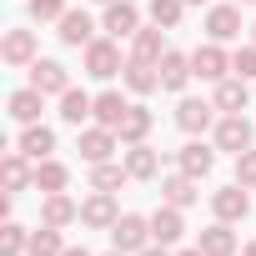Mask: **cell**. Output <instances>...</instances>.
<instances>
[{"label":"cell","instance_id":"obj_30","mask_svg":"<svg viewBox=\"0 0 256 256\" xmlns=\"http://www.w3.org/2000/svg\"><path fill=\"white\" fill-rule=\"evenodd\" d=\"M131 181V171H126V161L116 166V161H100V166H90V191H116V186H126Z\"/></svg>","mask_w":256,"mask_h":256},{"label":"cell","instance_id":"obj_9","mask_svg":"<svg viewBox=\"0 0 256 256\" xmlns=\"http://www.w3.org/2000/svg\"><path fill=\"white\" fill-rule=\"evenodd\" d=\"M30 86H36L40 96H66V90H70V70H66L60 60H36V66H30Z\"/></svg>","mask_w":256,"mask_h":256},{"label":"cell","instance_id":"obj_46","mask_svg":"<svg viewBox=\"0 0 256 256\" xmlns=\"http://www.w3.org/2000/svg\"><path fill=\"white\" fill-rule=\"evenodd\" d=\"M100 6H110V0H100Z\"/></svg>","mask_w":256,"mask_h":256},{"label":"cell","instance_id":"obj_25","mask_svg":"<svg viewBox=\"0 0 256 256\" xmlns=\"http://www.w3.org/2000/svg\"><path fill=\"white\" fill-rule=\"evenodd\" d=\"M26 161H30L26 151H10L6 161H0V176H6V191H26V186H36V171H30Z\"/></svg>","mask_w":256,"mask_h":256},{"label":"cell","instance_id":"obj_35","mask_svg":"<svg viewBox=\"0 0 256 256\" xmlns=\"http://www.w3.org/2000/svg\"><path fill=\"white\" fill-rule=\"evenodd\" d=\"M231 70H236L241 80H256V46H241V50L231 56Z\"/></svg>","mask_w":256,"mask_h":256},{"label":"cell","instance_id":"obj_5","mask_svg":"<svg viewBox=\"0 0 256 256\" xmlns=\"http://www.w3.org/2000/svg\"><path fill=\"white\" fill-rule=\"evenodd\" d=\"M76 151H80V161L100 166V161H110V151H116V131H110V126H86V131L76 136Z\"/></svg>","mask_w":256,"mask_h":256},{"label":"cell","instance_id":"obj_8","mask_svg":"<svg viewBox=\"0 0 256 256\" xmlns=\"http://www.w3.org/2000/svg\"><path fill=\"white\" fill-rule=\"evenodd\" d=\"M211 211H216V221H241V216L251 211V196H246V186H241V181H231V186L211 191Z\"/></svg>","mask_w":256,"mask_h":256},{"label":"cell","instance_id":"obj_16","mask_svg":"<svg viewBox=\"0 0 256 256\" xmlns=\"http://www.w3.org/2000/svg\"><path fill=\"white\" fill-rule=\"evenodd\" d=\"M156 70H161V90H186V80L196 76L191 70V56H181V50H166L156 60Z\"/></svg>","mask_w":256,"mask_h":256},{"label":"cell","instance_id":"obj_1","mask_svg":"<svg viewBox=\"0 0 256 256\" xmlns=\"http://www.w3.org/2000/svg\"><path fill=\"white\" fill-rule=\"evenodd\" d=\"M110 246L126 251V256H131V251H146V246H151V221H146V216H120V221L110 226Z\"/></svg>","mask_w":256,"mask_h":256},{"label":"cell","instance_id":"obj_21","mask_svg":"<svg viewBox=\"0 0 256 256\" xmlns=\"http://www.w3.org/2000/svg\"><path fill=\"white\" fill-rule=\"evenodd\" d=\"M196 246H201L206 256H236V231H231V221H216V226H206V231L196 236Z\"/></svg>","mask_w":256,"mask_h":256},{"label":"cell","instance_id":"obj_26","mask_svg":"<svg viewBox=\"0 0 256 256\" xmlns=\"http://www.w3.org/2000/svg\"><path fill=\"white\" fill-rule=\"evenodd\" d=\"M126 171H131V181H151V176L161 171V156L141 141V146H131V151H126Z\"/></svg>","mask_w":256,"mask_h":256},{"label":"cell","instance_id":"obj_3","mask_svg":"<svg viewBox=\"0 0 256 256\" xmlns=\"http://www.w3.org/2000/svg\"><path fill=\"white\" fill-rule=\"evenodd\" d=\"M126 66H120V46L116 40H90L86 46V76H96V80H110V76H120Z\"/></svg>","mask_w":256,"mask_h":256},{"label":"cell","instance_id":"obj_23","mask_svg":"<svg viewBox=\"0 0 256 256\" xmlns=\"http://www.w3.org/2000/svg\"><path fill=\"white\" fill-rule=\"evenodd\" d=\"M151 126H156V116H151L146 106H131V110H126V120H120V131H116V136H120L126 146H141V141L151 136Z\"/></svg>","mask_w":256,"mask_h":256},{"label":"cell","instance_id":"obj_19","mask_svg":"<svg viewBox=\"0 0 256 256\" xmlns=\"http://www.w3.org/2000/svg\"><path fill=\"white\" fill-rule=\"evenodd\" d=\"M126 110H131V100H126L120 90H100L96 96V126H110V131H120V120H126Z\"/></svg>","mask_w":256,"mask_h":256},{"label":"cell","instance_id":"obj_38","mask_svg":"<svg viewBox=\"0 0 256 256\" xmlns=\"http://www.w3.org/2000/svg\"><path fill=\"white\" fill-rule=\"evenodd\" d=\"M136 256H171V251H166V246H156V241H151V246H146V251H136Z\"/></svg>","mask_w":256,"mask_h":256},{"label":"cell","instance_id":"obj_14","mask_svg":"<svg viewBox=\"0 0 256 256\" xmlns=\"http://www.w3.org/2000/svg\"><path fill=\"white\" fill-rule=\"evenodd\" d=\"M100 26H106L116 40H120V36H136V30H141V10L131 6V0H110V6H106V20H100Z\"/></svg>","mask_w":256,"mask_h":256},{"label":"cell","instance_id":"obj_29","mask_svg":"<svg viewBox=\"0 0 256 256\" xmlns=\"http://www.w3.org/2000/svg\"><path fill=\"white\" fill-rule=\"evenodd\" d=\"M90 110H96V96H86V90H76V86L60 96V120H66V126H80Z\"/></svg>","mask_w":256,"mask_h":256},{"label":"cell","instance_id":"obj_41","mask_svg":"<svg viewBox=\"0 0 256 256\" xmlns=\"http://www.w3.org/2000/svg\"><path fill=\"white\" fill-rule=\"evenodd\" d=\"M181 256H206V251H201V246H191V251H181Z\"/></svg>","mask_w":256,"mask_h":256},{"label":"cell","instance_id":"obj_36","mask_svg":"<svg viewBox=\"0 0 256 256\" xmlns=\"http://www.w3.org/2000/svg\"><path fill=\"white\" fill-rule=\"evenodd\" d=\"M236 181H241L246 191H256V151H241V156H236Z\"/></svg>","mask_w":256,"mask_h":256},{"label":"cell","instance_id":"obj_20","mask_svg":"<svg viewBox=\"0 0 256 256\" xmlns=\"http://www.w3.org/2000/svg\"><path fill=\"white\" fill-rule=\"evenodd\" d=\"M6 106H10V120H20V126H36V120H40V110H46V96H40L36 86H26V90H16Z\"/></svg>","mask_w":256,"mask_h":256},{"label":"cell","instance_id":"obj_43","mask_svg":"<svg viewBox=\"0 0 256 256\" xmlns=\"http://www.w3.org/2000/svg\"><path fill=\"white\" fill-rule=\"evenodd\" d=\"M236 6H256V0H236Z\"/></svg>","mask_w":256,"mask_h":256},{"label":"cell","instance_id":"obj_2","mask_svg":"<svg viewBox=\"0 0 256 256\" xmlns=\"http://www.w3.org/2000/svg\"><path fill=\"white\" fill-rule=\"evenodd\" d=\"M251 120L236 110V116H221L216 120V151H231V156H241V151H251Z\"/></svg>","mask_w":256,"mask_h":256},{"label":"cell","instance_id":"obj_17","mask_svg":"<svg viewBox=\"0 0 256 256\" xmlns=\"http://www.w3.org/2000/svg\"><path fill=\"white\" fill-rule=\"evenodd\" d=\"M70 221H80V206H76L66 191H50L46 206H40V226H60V231H66Z\"/></svg>","mask_w":256,"mask_h":256},{"label":"cell","instance_id":"obj_39","mask_svg":"<svg viewBox=\"0 0 256 256\" xmlns=\"http://www.w3.org/2000/svg\"><path fill=\"white\" fill-rule=\"evenodd\" d=\"M60 256H90V251H86V246H66Z\"/></svg>","mask_w":256,"mask_h":256},{"label":"cell","instance_id":"obj_15","mask_svg":"<svg viewBox=\"0 0 256 256\" xmlns=\"http://www.w3.org/2000/svg\"><path fill=\"white\" fill-rule=\"evenodd\" d=\"M56 36H60L66 46H90V40H96V20H90L86 10H66V16L56 20Z\"/></svg>","mask_w":256,"mask_h":256},{"label":"cell","instance_id":"obj_10","mask_svg":"<svg viewBox=\"0 0 256 256\" xmlns=\"http://www.w3.org/2000/svg\"><path fill=\"white\" fill-rule=\"evenodd\" d=\"M186 236V221H181V206H156V216H151V241L156 246H176Z\"/></svg>","mask_w":256,"mask_h":256},{"label":"cell","instance_id":"obj_4","mask_svg":"<svg viewBox=\"0 0 256 256\" xmlns=\"http://www.w3.org/2000/svg\"><path fill=\"white\" fill-rule=\"evenodd\" d=\"M120 221V211H116V196L110 191H90L86 201H80V226H90V231H110Z\"/></svg>","mask_w":256,"mask_h":256},{"label":"cell","instance_id":"obj_42","mask_svg":"<svg viewBox=\"0 0 256 256\" xmlns=\"http://www.w3.org/2000/svg\"><path fill=\"white\" fill-rule=\"evenodd\" d=\"M186 6H206V0H186Z\"/></svg>","mask_w":256,"mask_h":256},{"label":"cell","instance_id":"obj_22","mask_svg":"<svg viewBox=\"0 0 256 256\" xmlns=\"http://www.w3.org/2000/svg\"><path fill=\"white\" fill-rule=\"evenodd\" d=\"M120 76H126V86H131L136 96H151V90H161V70H156L151 60H136V56H131Z\"/></svg>","mask_w":256,"mask_h":256},{"label":"cell","instance_id":"obj_18","mask_svg":"<svg viewBox=\"0 0 256 256\" xmlns=\"http://www.w3.org/2000/svg\"><path fill=\"white\" fill-rule=\"evenodd\" d=\"M16 151H26L30 161H46L50 151H56V131H50V126H26V131H20V141H16Z\"/></svg>","mask_w":256,"mask_h":256},{"label":"cell","instance_id":"obj_27","mask_svg":"<svg viewBox=\"0 0 256 256\" xmlns=\"http://www.w3.org/2000/svg\"><path fill=\"white\" fill-rule=\"evenodd\" d=\"M131 40H136V46H131V56H136V60H151V66H156V60L166 56V40H161V26H141V30H136Z\"/></svg>","mask_w":256,"mask_h":256},{"label":"cell","instance_id":"obj_34","mask_svg":"<svg viewBox=\"0 0 256 256\" xmlns=\"http://www.w3.org/2000/svg\"><path fill=\"white\" fill-rule=\"evenodd\" d=\"M26 251H30V231L6 221V231H0V256H26Z\"/></svg>","mask_w":256,"mask_h":256},{"label":"cell","instance_id":"obj_24","mask_svg":"<svg viewBox=\"0 0 256 256\" xmlns=\"http://www.w3.org/2000/svg\"><path fill=\"white\" fill-rule=\"evenodd\" d=\"M246 100H251V90H246V80H241V76H226V80H216V110L236 116V110H246Z\"/></svg>","mask_w":256,"mask_h":256},{"label":"cell","instance_id":"obj_45","mask_svg":"<svg viewBox=\"0 0 256 256\" xmlns=\"http://www.w3.org/2000/svg\"><path fill=\"white\" fill-rule=\"evenodd\" d=\"M251 46H256V26H251Z\"/></svg>","mask_w":256,"mask_h":256},{"label":"cell","instance_id":"obj_44","mask_svg":"<svg viewBox=\"0 0 256 256\" xmlns=\"http://www.w3.org/2000/svg\"><path fill=\"white\" fill-rule=\"evenodd\" d=\"M106 256H126V251H106Z\"/></svg>","mask_w":256,"mask_h":256},{"label":"cell","instance_id":"obj_28","mask_svg":"<svg viewBox=\"0 0 256 256\" xmlns=\"http://www.w3.org/2000/svg\"><path fill=\"white\" fill-rule=\"evenodd\" d=\"M161 196H166L171 206H181V211H186V206H191V201H196L201 191H196V176L176 171V176H166V181H161Z\"/></svg>","mask_w":256,"mask_h":256},{"label":"cell","instance_id":"obj_37","mask_svg":"<svg viewBox=\"0 0 256 256\" xmlns=\"http://www.w3.org/2000/svg\"><path fill=\"white\" fill-rule=\"evenodd\" d=\"M66 0H30V20H60Z\"/></svg>","mask_w":256,"mask_h":256},{"label":"cell","instance_id":"obj_33","mask_svg":"<svg viewBox=\"0 0 256 256\" xmlns=\"http://www.w3.org/2000/svg\"><path fill=\"white\" fill-rule=\"evenodd\" d=\"M181 10H186V0H151V26L176 30L181 26Z\"/></svg>","mask_w":256,"mask_h":256},{"label":"cell","instance_id":"obj_11","mask_svg":"<svg viewBox=\"0 0 256 256\" xmlns=\"http://www.w3.org/2000/svg\"><path fill=\"white\" fill-rule=\"evenodd\" d=\"M206 36L221 40V46L236 40V36H241V6H211V10H206Z\"/></svg>","mask_w":256,"mask_h":256},{"label":"cell","instance_id":"obj_12","mask_svg":"<svg viewBox=\"0 0 256 256\" xmlns=\"http://www.w3.org/2000/svg\"><path fill=\"white\" fill-rule=\"evenodd\" d=\"M211 120H216V100H181L176 106V126L186 136H201Z\"/></svg>","mask_w":256,"mask_h":256},{"label":"cell","instance_id":"obj_32","mask_svg":"<svg viewBox=\"0 0 256 256\" xmlns=\"http://www.w3.org/2000/svg\"><path fill=\"white\" fill-rule=\"evenodd\" d=\"M60 251H66L60 226H40V231H30V251H26V256H60Z\"/></svg>","mask_w":256,"mask_h":256},{"label":"cell","instance_id":"obj_13","mask_svg":"<svg viewBox=\"0 0 256 256\" xmlns=\"http://www.w3.org/2000/svg\"><path fill=\"white\" fill-rule=\"evenodd\" d=\"M0 60L6 66H36V30H10L6 40H0Z\"/></svg>","mask_w":256,"mask_h":256},{"label":"cell","instance_id":"obj_7","mask_svg":"<svg viewBox=\"0 0 256 256\" xmlns=\"http://www.w3.org/2000/svg\"><path fill=\"white\" fill-rule=\"evenodd\" d=\"M211 166H216V146H206V141H196V136L176 151V171H186V176H196V181L211 176Z\"/></svg>","mask_w":256,"mask_h":256},{"label":"cell","instance_id":"obj_40","mask_svg":"<svg viewBox=\"0 0 256 256\" xmlns=\"http://www.w3.org/2000/svg\"><path fill=\"white\" fill-rule=\"evenodd\" d=\"M241 256H256V241H246V251H241Z\"/></svg>","mask_w":256,"mask_h":256},{"label":"cell","instance_id":"obj_31","mask_svg":"<svg viewBox=\"0 0 256 256\" xmlns=\"http://www.w3.org/2000/svg\"><path fill=\"white\" fill-rule=\"evenodd\" d=\"M66 181H70V171H66L60 161H50V156H46V161H36V191H46V196H50V191H66Z\"/></svg>","mask_w":256,"mask_h":256},{"label":"cell","instance_id":"obj_6","mask_svg":"<svg viewBox=\"0 0 256 256\" xmlns=\"http://www.w3.org/2000/svg\"><path fill=\"white\" fill-rule=\"evenodd\" d=\"M191 70H196L201 80H226V70H231V56L221 50V40H211V46H196V50H191Z\"/></svg>","mask_w":256,"mask_h":256}]
</instances>
